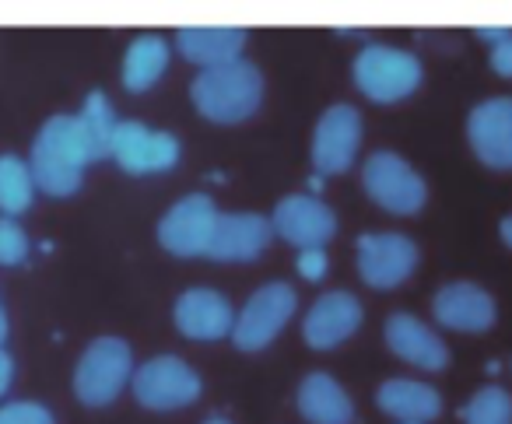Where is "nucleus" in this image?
Returning <instances> with one entry per match:
<instances>
[{
    "mask_svg": "<svg viewBox=\"0 0 512 424\" xmlns=\"http://www.w3.org/2000/svg\"><path fill=\"white\" fill-rule=\"evenodd\" d=\"M92 165L85 134H81L78 116H53L32 141L29 169L36 179V190L50 197H71L81 190L85 169Z\"/></svg>",
    "mask_w": 512,
    "mask_h": 424,
    "instance_id": "nucleus-1",
    "label": "nucleus"
},
{
    "mask_svg": "<svg viewBox=\"0 0 512 424\" xmlns=\"http://www.w3.org/2000/svg\"><path fill=\"white\" fill-rule=\"evenodd\" d=\"M190 99L197 113L211 123H242L264 102V74L249 60L211 67L193 78Z\"/></svg>",
    "mask_w": 512,
    "mask_h": 424,
    "instance_id": "nucleus-2",
    "label": "nucleus"
},
{
    "mask_svg": "<svg viewBox=\"0 0 512 424\" xmlns=\"http://www.w3.org/2000/svg\"><path fill=\"white\" fill-rule=\"evenodd\" d=\"M355 88L365 99L379 102V106H393V102L407 99L418 92L421 78V60L411 50H397V46H365L355 57Z\"/></svg>",
    "mask_w": 512,
    "mask_h": 424,
    "instance_id": "nucleus-3",
    "label": "nucleus"
},
{
    "mask_svg": "<svg viewBox=\"0 0 512 424\" xmlns=\"http://www.w3.org/2000/svg\"><path fill=\"white\" fill-rule=\"evenodd\" d=\"M134 379V354L120 337H99L85 347L74 368V393L85 407H106Z\"/></svg>",
    "mask_w": 512,
    "mask_h": 424,
    "instance_id": "nucleus-4",
    "label": "nucleus"
},
{
    "mask_svg": "<svg viewBox=\"0 0 512 424\" xmlns=\"http://www.w3.org/2000/svg\"><path fill=\"white\" fill-rule=\"evenodd\" d=\"M362 190L372 204L390 214H418L428 200V186L407 158L397 151H372L362 165Z\"/></svg>",
    "mask_w": 512,
    "mask_h": 424,
    "instance_id": "nucleus-5",
    "label": "nucleus"
},
{
    "mask_svg": "<svg viewBox=\"0 0 512 424\" xmlns=\"http://www.w3.org/2000/svg\"><path fill=\"white\" fill-rule=\"evenodd\" d=\"M295 305H299V295H295L292 284L271 281L264 288H256L249 295V302L242 305V312L235 316L232 344L239 351H264L285 330L288 319L295 316Z\"/></svg>",
    "mask_w": 512,
    "mask_h": 424,
    "instance_id": "nucleus-6",
    "label": "nucleus"
},
{
    "mask_svg": "<svg viewBox=\"0 0 512 424\" xmlns=\"http://www.w3.org/2000/svg\"><path fill=\"white\" fill-rule=\"evenodd\" d=\"M130 389H134L137 403L148 410H179L190 407L200 396V375L186 365L176 354H158V358H148L130 379Z\"/></svg>",
    "mask_w": 512,
    "mask_h": 424,
    "instance_id": "nucleus-7",
    "label": "nucleus"
},
{
    "mask_svg": "<svg viewBox=\"0 0 512 424\" xmlns=\"http://www.w3.org/2000/svg\"><path fill=\"white\" fill-rule=\"evenodd\" d=\"M218 225V207L207 193H190V197L176 200L158 221V242L169 249L172 256H207L211 249V235Z\"/></svg>",
    "mask_w": 512,
    "mask_h": 424,
    "instance_id": "nucleus-8",
    "label": "nucleus"
},
{
    "mask_svg": "<svg viewBox=\"0 0 512 424\" xmlns=\"http://www.w3.org/2000/svg\"><path fill=\"white\" fill-rule=\"evenodd\" d=\"M418 246L400 232H369L358 239V274L369 288H400L418 270Z\"/></svg>",
    "mask_w": 512,
    "mask_h": 424,
    "instance_id": "nucleus-9",
    "label": "nucleus"
},
{
    "mask_svg": "<svg viewBox=\"0 0 512 424\" xmlns=\"http://www.w3.org/2000/svg\"><path fill=\"white\" fill-rule=\"evenodd\" d=\"M179 141L169 130H151L137 120H120L113 137V162L130 176L169 172L179 162Z\"/></svg>",
    "mask_w": 512,
    "mask_h": 424,
    "instance_id": "nucleus-10",
    "label": "nucleus"
},
{
    "mask_svg": "<svg viewBox=\"0 0 512 424\" xmlns=\"http://www.w3.org/2000/svg\"><path fill=\"white\" fill-rule=\"evenodd\" d=\"M467 141L491 172H512V95H495L470 109Z\"/></svg>",
    "mask_w": 512,
    "mask_h": 424,
    "instance_id": "nucleus-11",
    "label": "nucleus"
},
{
    "mask_svg": "<svg viewBox=\"0 0 512 424\" xmlns=\"http://www.w3.org/2000/svg\"><path fill=\"white\" fill-rule=\"evenodd\" d=\"M362 148V113L348 102H337L320 116L313 134V165L320 176H341L351 169Z\"/></svg>",
    "mask_w": 512,
    "mask_h": 424,
    "instance_id": "nucleus-12",
    "label": "nucleus"
},
{
    "mask_svg": "<svg viewBox=\"0 0 512 424\" xmlns=\"http://www.w3.org/2000/svg\"><path fill=\"white\" fill-rule=\"evenodd\" d=\"M274 235H281L285 242L302 249H323L337 232V214L323 204L320 197L309 193H292L285 197L271 214Z\"/></svg>",
    "mask_w": 512,
    "mask_h": 424,
    "instance_id": "nucleus-13",
    "label": "nucleus"
},
{
    "mask_svg": "<svg viewBox=\"0 0 512 424\" xmlns=\"http://www.w3.org/2000/svg\"><path fill=\"white\" fill-rule=\"evenodd\" d=\"M432 312L439 319V326L456 333H484L495 326V298L481 288V284L470 281H449L435 291Z\"/></svg>",
    "mask_w": 512,
    "mask_h": 424,
    "instance_id": "nucleus-14",
    "label": "nucleus"
},
{
    "mask_svg": "<svg viewBox=\"0 0 512 424\" xmlns=\"http://www.w3.org/2000/svg\"><path fill=\"white\" fill-rule=\"evenodd\" d=\"M271 239H274V225L264 214H256V211L218 214V225H214L207 256L221 263H246L264 253V249L271 246Z\"/></svg>",
    "mask_w": 512,
    "mask_h": 424,
    "instance_id": "nucleus-15",
    "label": "nucleus"
},
{
    "mask_svg": "<svg viewBox=\"0 0 512 424\" xmlns=\"http://www.w3.org/2000/svg\"><path fill=\"white\" fill-rule=\"evenodd\" d=\"M365 312L351 291H327L313 302V309L306 312L302 323V337L316 351H330V347L344 344L348 337H355V330L362 326Z\"/></svg>",
    "mask_w": 512,
    "mask_h": 424,
    "instance_id": "nucleus-16",
    "label": "nucleus"
},
{
    "mask_svg": "<svg viewBox=\"0 0 512 424\" xmlns=\"http://www.w3.org/2000/svg\"><path fill=\"white\" fill-rule=\"evenodd\" d=\"M179 333L190 340H221L232 337L235 312L228 298L214 288H190L179 295L176 309H172Z\"/></svg>",
    "mask_w": 512,
    "mask_h": 424,
    "instance_id": "nucleus-17",
    "label": "nucleus"
},
{
    "mask_svg": "<svg viewBox=\"0 0 512 424\" xmlns=\"http://www.w3.org/2000/svg\"><path fill=\"white\" fill-rule=\"evenodd\" d=\"M386 347L407 365H418L425 372H442L449 365V347L428 323H421L411 312H393L386 319Z\"/></svg>",
    "mask_w": 512,
    "mask_h": 424,
    "instance_id": "nucleus-18",
    "label": "nucleus"
},
{
    "mask_svg": "<svg viewBox=\"0 0 512 424\" xmlns=\"http://www.w3.org/2000/svg\"><path fill=\"white\" fill-rule=\"evenodd\" d=\"M249 43V32L239 25H190L176 32V50L200 71L225 67L242 60V50Z\"/></svg>",
    "mask_w": 512,
    "mask_h": 424,
    "instance_id": "nucleus-19",
    "label": "nucleus"
},
{
    "mask_svg": "<svg viewBox=\"0 0 512 424\" xmlns=\"http://www.w3.org/2000/svg\"><path fill=\"white\" fill-rule=\"evenodd\" d=\"M383 414L397 417L400 424H428L442 414V396L435 386L418 379H386L376 393Z\"/></svg>",
    "mask_w": 512,
    "mask_h": 424,
    "instance_id": "nucleus-20",
    "label": "nucleus"
},
{
    "mask_svg": "<svg viewBox=\"0 0 512 424\" xmlns=\"http://www.w3.org/2000/svg\"><path fill=\"white\" fill-rule=\"evenodd\" d=\"M299 414L309 424H355V403L327 372H313L299 386Z\"/></svg>",
    "mask_w": 512,
    "mask_h": 424,
    "instance_id": "nucleus-21",
    "label": "nucleus"
},
{
    "mask_svg": "<svg viewBox=\"0 0 512 424\" xmlns=\"http://www.w3.org/2000/svg\"><path fill=\"white\" fill-rule=\"evenodd\" d=\"M169 67V46L158 36H137L123 57V85L127 92H148Z\"/></svg>",
    "mask_w": 512,
    "mask_h": 424,
    "instance_id": "nucleus-22",
    "label": "nucleus"
},
{
    "mask_svg": "<svg viewBox=\"0 0 512 424\" xmlns=\"http://www.w3.org/2000/svg\"><path fill=\"white\" fill-rule=\"evenodd\" d=\"M78 123H81V134H85V144H88V155L92 162H102V158H113V137H116V127L120 120L113 116V106L102 92H92L85 99L78 113Z\"/></svg>",
    "mask_w": 512,
    "mask_h": 424,
    "instance_id": "nucleus-23",
    "label": "nucleus"
},
{
    "mask_svg": "<svg viewBox=\"0 0 512 424\" xmlns=\"http://www.w3.org/2000/svg\"><path fill=\"white\" fill-rule=\"evenodd\" d=\"M36 200V179L25 158L18 155H0V211L15 218V214L29 211Z\"/></svg>",
    "mask_w": 512,
    "mask_h": 424,
    "instance_id": "nucleus-24",
    "label": "nucleus"
},
{
    "mask_svg": "<svg viewBox=\"0 0 512 424\" xmlns=\"http://www.w3.org/2000/svg\"><path fill=\"white\" fill-rule=\"evenodd\" d=\"M463 424H512V396L502 386H481L460 407Z\"/></svg>",
    "mask_w": 512,
    "mask_h": 424,
    "instance_id": "nucleus-25",
    "label": "nucleus"
},
{
    "mask_svg": "<svg viewBox=\"0 0 512 424\" xmlns=\"http://www.w3.org/2000/svg\"><path fill=\"white\" fill-rule=\"evenodd\" d=\"M29 256V239L15 218H0V267H15Z\"/></svg>",
    "mask_w": 512,
    "mask_h": 424,
    "instance_id": "nucleus-26",
    "label": "nucleus"
},
{
    "mask_svg": "<svg viewBox=\"0 0 512 424\" xmlns=\"http://www.w3.org/2000/svg\"><path fill=\"white\" fill-rule=\"evenodd\" d=\"M0 424H57V421H53V414L43 403L18 400L8 403V407H0Z\"/></svg>",
    "mask_w": 512,
    "mask_h": 424,
    "instance_id": "nucleus-27",
    "label": "nucleus"
},
{
    "mask_svg": "<svg viewBox=\"0 0 512 424\" xmlns=\"http://www.w3.org/2000/svg\"><path fill=\"white\" fill-rule=\"evenodd\" d=\"M299 274L306 277V281H320V277L327 274V249H302Z\"/></svg>",
    "mask_w": 512,
    "mask_h": 424,
    "instance_id": "nucleus-28",
    "label": "nucleus"
},
{
    "mask_svg": "<svg viewBox=\"0 0 512 424\" xmlns=\"http://www.w3.org/2000/svg\"><path fill=\"white\" fill-rule=\"evenodd\" d=\"M488 64H491V71H495L498 78H509V81H512V36L505 39V43L491 46Z\"/></svg>",
    "mask_w": 512,
    "mask_h": 424,
    "instance_id": "nucleus-29",
    "label": "nucleus"
},
{
    "mask_svg": "<svg viewBox=\"0 0 512 424\" xmlns=\"http://www.w3.org/2000/svg\"><path fill=\"white\" fill-rule=\"evenodd\" d=\"M11 379H15V361H11V354L0 347V396L11 389Z\"/></svg>",
    "mask_w": 512,
    "mask_h": 424,
    "instance_id": "nucleus-30",
    "label": "nucleus"
},
{
    "mask_svg": "<svg viewBox=\"0 0 512 424\" xmlns=\"http://www.w3.org/2000/svg\"><path fill=\"white\" fill-rule=\"evenodd\" d=\"M509 36H512V29H477V39H481V43H488V50H491V46H498V43H505Z\"/></svg>",
    "mask_w": 512,
    "mask_h": 424,
    "instance_id": "nucleus-31",
    "label": "nucleus"
},
{
    "mask_svg": "<svg viewBox=\"0 0 512 424\" xmlns=\"http://www.w3.org/2000/svg\"><path fill=\"white\" fill-rule=\"evenodd\" d=\"M498 235H502V242L512 249V214H509V218H502V225H498Z\"/></svg>",
    "mask_w": 512,
    "mask_h": 424,
    "instance_id": "nucleus-32",
    "label": "nucleus"
},
{
    "mask_svg": "<svg viewBox=\"0 0 512 424\" xmlns=\"http://www.w3.org/2000/svg\"><path fill=\"white\" fill-rule=\"evenodd\" d=\"M8 340V316H4V305H0V347Z\"/></svg>",
    "mask_w": 512,
    "mask_h": 424,
    "instance_id": "nucleus-33",
    "label": "nucleus"
},
{
    "mask_svg": "<svg viewBox=\"0 0 512 424\" xmlns=\"http://www.w3.org/2000/svg\"><path fill=\"white\" fill-rule=\"evenodd\" d=\"M204 424H232V421H228V417H207Z\"/></svg>",
    "mask_w": 512,
    "mask_h": 424,
    "instance_id": "nucleus-34",
    "label": "nucleus"
}]
</instances>
